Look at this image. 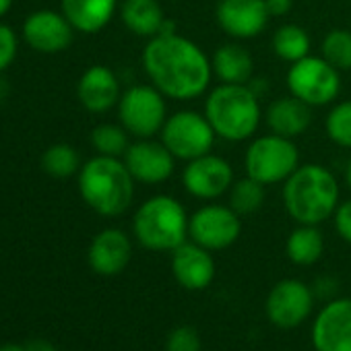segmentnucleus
Masks as SVG:
<instances>
[{
	"label": "nucleus",
	"mask_w": 351,
	"mask_h": 351,
	"mask_svg": "<svg viewBox=\"0 0 351 351\" xmlns=\"http://www.w3.org/2000/svg\"><path fill=\"white\" fill-rule=\"evenodd\" d=\"M189 213L169 195L147 199L132 217L136 242L151 252H173L189 238Z\"/></svg>",
	"instance_id": "39448f33"
},
{
	"label": "nucleus",
	"mask_w": 351,
	"mask_h": 351,
	"mask_svg": "<svg viewBox=\"0 0 351 351\" xmlns=\"http://www.w3.org/2000/svg\"><path fill=\"white\" fill-rule=\"evenodd\" d=\"M285 83L293 97L302 99L310 108H324L332 104L341 91V73L322 56L308 54L306 58L289 64Z\"/></svg>",
	"instance_id": "0eeeda50"
},
{
	"label": "nucleus",
	"mask_w": 351,
	"mask_h": 351,
	"mask_svg": "<svg viewBox=\"0 0 351 351\" xmlns=\"http://www.w3.org/2000/svg\"><path fill=\"white\" fill-rule=\"evenodd\" d=\"M134 178L124 159L95 155L79 169V193L89 209L101 217L126 213L134 201Z\"/></svg>",
	"instance_id": "7ed1b4c3"
},
{
	"label": "nucleus",
	"mask_w": 351,
	"mask_h": 351,
	"mask_svg": "<svg viewBox=\"0 0 351 351\" xmlns=\"http://www.w3.org/2000/svg\"><path fill=\"white\" fill-rule=\"evenodd\" d=\"M141 64L151 85L176 101L201 97L213 79L211 58L201 46L180 34L147 40Z\"/></svg>",
	"instance_id": "f257e3e1"
},
{
	"label": "nucleus",
	"mask_w": 351,
	"mask_h": 351,
	"mask_svg": "<svg viewBox=\"0 0 351 351\" xmlns=\"http://www.w3.org/2000/svg\"><path fill=\"white\" fill-rule=\"evenodd\" d=\"M17 48H19V44H17L15 32L9 25L0 23V73L7 71L13 64V60L17 56Z\"/></svg>",
	"instance_id": "2f4dec72"
},
{
	"label": "nucleus",
	"mask_w": 351,
	"mask_h": 351,
	"mask_svg": "<svg viewBox=\"0 0 351 351\" xmlns=\"http://www.w3.org/2000/svg\"><path fill=\"white\" fill-rule=\"evenodd\" d=\"M77 97L87 112L104 114L118 106L122 97L120 81L110 66L93 64L81 75L77 85Z\"/></svg>",
	"instance_id": "a211bd4d"
},
{
	"label": "nucleus",
	"mask_w": 351,
	"mask_h": 351,
	"mask_svg": "<svg viewBox=\"0 0 351 351\" xmlns=\"http://www.w3.org/2000/svg\"><path fill=\"white\" fill-rule=\"evenodd\" d=\"M242 234V219L230 205L207 203L189 219V236L199 246L215 252L226 250L238 242Z\"/></svg>",
	"instance_id": "9d476101"
},
{
	"label": "nucleus",
	"mask_w": 351,
	"mask_h": 351,
	"mask_svg": "<svg viewBox=\"0 0 351 351\" xmlns=\"http://www.w3.org/2000/svg\"><path fill=\"white\" fill-rule=\"evenodd\" d=\"M265 120L271 132L285 138H298L312 124V108L289 93L269 104Z\"/></svg>",
	"instance_id": "aec40b11"
},
{
	"label": "nucleus",
	"mask_w": 351,
	"mask_h": 351,
	"mask_svg": "<svg viewBox=\"0 0 351 351\" xmlns=\"http://www.w3.org/2000/svg\"><path fill=\"white\" fill-rule=\"evenodd\" d=\"M234 178L232 163L215 153L201 155L197 159L186 161V167L182 171V184L184 191L201 201H215L230 193Z\"/></svg>",
	"instance_id": "9b49d317"
},
{
	"label": "nucleus",
	"mask_w": 351,
	"mask_h": 351,
	"mask_svg": "<svg viewBox=\"0 0 351 351\" xmlns=\"http://www.w3.org/2000/svg\"><path fill=\"white\" fill-rule=\"evenodd\" d=\"M203 114L211 122L217 138L242 143L252 138L261 126V95L250 85L221 83L209 91Z\"/></svg>",
	"instance_id": "20e7f679"
},
{
	"label": "nucleus",
	"mask_w": 351,
	"mask_h": 351,
	"mask_svg": "<svg viewBox=\"0 0 351 351\" xmlns=\"http://www.w3.org/2000/svg\"><path fill=\"white\" fill-rule=\"evenodd\" d=\"M165 351H201V337L193 326H176L165 341Z\"/></svg>",
	"instance_id": "7c9ffc66"
},
{
	"label": "nucleus",
	"mask_w": 351,
	"mask_h": 351,
	"mask_svg": "<svg viewBox=\"0 0 351 351\" xmlns=\"http://www.w3.org/2000/svg\"><path fill=\"white\" fill-rule=\"evenodd\" d=\"M300 167V151L293 138L275 132L250 141L244 153V171L265 186L283 184Z\"/></svg>",
	"instance_id": "423d86ee"
},
{
	"label": "nucleus",
	"mask_w": 351,
	"mask_h": 351,
	"mask_svg": "<svg viewBox=\"0 0 351 351\" xmlns=\"http://www.w3.org/2000/svg\"><path fill=\"white\" fill-rule=\"evenodd\" d=\"M42 167L52 178H69L81 169L79 153L69 143H54L42 155Z\"/></svg>",
	"instance_id": "bb28decb"
},
{
	"label": "nucleus",
	"mask_w": 351,
	"mask_h": 351,
	"mask_svg": "<svg viewBox=\"0 0 351 351\" xmlns=\"http://www.w3.org/2000/svg\"><path fill=\"white\" fill-rule=\"evenodd\" d=\"M320 56L339 73L351 71V29H330L320 42Z\"/></svg>",
	"instance_id": "cd10ccee"
},
{
	"label": "nucleus",
	"mask_w": 351,
	"mask_h": 351,
	"mask_svg": "<svg viewBox=\"0 0 351 351\" xmlns=\"http://www.w3.org/2000/svg\"><path fill=\"white\" fill-rule=\"evenodd\" d=\"M332 219H335V230H337L339 238L345 240L347 244H351V199L339 203Z\"/></svg>",
	"instance_id": "473e14b6"
},
{
	"label": "nucleus",
	"mask_w": 351,
	"mask_h": 351,
	"mask_svg": "<svg viewBox=\"0 0 351 351\" xmlns=\"http://www.w3.org/2000/svg\"><path fill=\"white\" fill-rule=\"evenodd\" d=\"M118 118L134 138H153L167 120L165 95L153 85H132L118 101Z\"/></svg>",
	"instance_id": "1a4fd4ad"
},
{
	"label": "nucleus",
	"mask_w": 351,
	"mask_h": 351,
	"mask_svg": "<svg viewBox=\"0 0 351 351\" xmlns=\"http://www.w3.org/2000/svg\"><path fill=\"white\" fill-rule=\"evenodd\" d=\"M324 132L330 143L351 149V99L335 104L324 118Z\"/></svg>",
	"instance_id": "c756f323"
},
{
	"label": "nucleus",
	"mask_w": 351,
	"mask_h": 351,
	"mask_svg": "<svg viewBox=\"0 0 351 351\" xmlns=\"http://www.w3.org/2000/svg\"><path fill=\"white\" fill-rule=\"evenodd\" d=\"M116 9L118 0H62V15L81 34L101 32L112 21Z\"/></svg>",
	"instance_id": "4be33fe9"
},
{
	"label": "nucleus",
	"mask_w": 351,
	"mask_h": 351,
	"mask_svg": "<svg viewBox=\"0 0 351 351\" xmlns=\"http://www.w3.org/2000/svg\"><path fill=\"white\" fill-rule=\"evenodd\" d=\"M316 351H351V298L328 302L312 324Z\"/></svg>",
	"instance_id": "2eb2a0df"
},
{
	"label": "nucleus",
	"mask_w": 351,
	"mask_h": 351,
	"mask_svg": "<svg viewBox=\"0 0 351 351\" xmlns=\"http://www.w3.org/2000/svg\"><path fill=\"white\" fill-rule=\"evenodd\" d=\"M285 252L287 258L298 267H310L318 263L324 252V238L318 226L298 223V228L287 236Z\"/></svg>",
	"instance_id": "b1692460"
},
{
	"label": "nucleus",
	"mask_w": 351,
	"mask_h": 351,
	"mask_svg": "<svg viewBox=\"0 0 351 351\" xmlns=\"http://www.w3.org/2000/svg\"><path fill=\"white\" fill-rule=\"evenodd\" d=\"M13 7V0H0V17H5Z\"/></svg>",
	"instance_id": "c9c22d12"
},
{
	"label": "nucleus",
	"mask_w": 351,
	"mask_h": 351,
	"mask_svg": "<svg viewBox=\"0 0 351 351\" xmlns=\"http://www.w3.org/2000/svg\"><path fill=\"white\" fill-rule=\"evenodd\" d=\"M213 77L221 83L232 85H248L254 79V58L246 46L240 42H228L219 46L211 56Z\"/></svg>",
	"instance_id": "412c9836"
},
{
	"label": "nucleus",
	"mask_w": 351,
	"mask_h": 351,
	"mask_svg": "<svg viewBox=\"0 0 351 351\" xmlns=\"http://www.w3.org/2000/svg\"><path fill=\"white\" fill-rule=\"evenodd\" d=\"M0 351H25V347H21V345H3V347H0Z\"/></svg>",
	"instance_id": "4c0bfd02"
},
{
	"label": "nucleus",
	"mask_w": 351,
	"mask_h": 351,
	"mask_svg": "<svg viewBox=\"0 0 351 351\" xmlns=\"http://www.w3.org/2000/svg\"><path fill=\"white\" fill-rule=\"evenodd\" d=\"M267 3V11L273 17H285L289 15L291 7H293V0H265Z\"/></svg>",
	"instance_id": "72a5a7b5"
},
{
	"label": "nucleus",
	"mask_w": 351,
	"mask_h": 351,
	"mask_svg": "<svg viewBox=\"0 0 351 351\" xmlns=\"http://www.w3.org/2000/svg\"><path fill=\"white\" fill-rule=\"evenodd\" d=\"M215 138L217 134L207 116L195 110H180L167 116L159 132V141L180 161H191L211 153Z\"/></svg>",
	"instance_id": "6e6552de"
},
{
	"label": "nucleus",
	"mask_w": 351,
	"mask_h": 351,
	"mask_svg": "<svg viewBox=\"0 0 351 351\" xmlns=\"http://www.w3.org/2000/svg\"><path fill=\"white\" fill-rule=\"evenodd\" d=\"M269 19L265 0H219L215 7L219 29L236 42L258 38L267 29Z\"/></svg>",
	"instance_id": "4468645a"
},
{
	"label": "nucleus",
	"mask_w": 351,
	"mask_h": 351,
	"mask_svg": "<svg viewBox=\"0 0 351 351\" xmlns=\"http://www.w3.org/2000/svg\"><path fill=\"white\" fill-rule=\"evenodd\" d=\"M171 273L184 289L199 291L213 283L215 261L211 250L197 242H184L171 252Z\"/></svg>",
	"instance_id": "f3484780"
},
{
	"label": "nucleus",
	"mask_w": 351,
	"mask_h": 351,
	"mask_svg": "<svg viewBox=\"0 0 351 351\" xmlns=\"http://www.w3.org/2000/svg\"><path fill=\"white\" fill-rule=\"evenodd\" d=\"M314 306V291L300 279H283L275 283L267 295V316L279 328H295Z\"/></svg>",
	"instance_id": "f8f14e48"
},
{
	"label": "nucleus",
	"mask_w": 351,
	"mask_h": 351,
	"mask_svg": "<svg viewBox=\"0 0 351 351\" xmlns=\"http://www.w3.org/2000/svg\"><path fill=\"white\" fill-rule=\"evenodd\" d=\"M132 256V242L130 238L116 228H108L99 232L87 252L89 267L104 277H112L122 273Z\"/></svg>",
	"instance_id": "6ab92c4d"
},
{
	"label": "nucleus",
	"mask_w": 351,
	"mask_h": 351,
	"mask_svg": "<svg viewBox=\"0 0 351 351\" xmlns=\"http://www.w3.org/2000/svg\"><path fill=\"white\" fill-rule=\"evenodd\" d=\"M228 205L240 215V217H246V215H252L256 213L263 203H265V184L256 182L250 176H244V178L236 180L228 193Z\"/></svg>",
	"instance_id": "a878e982"
},
{
	"label": "nucleus",
	"mask_w": 351,
	"mask_h": 351,
	"mask_svg": "<svg viewBox=\"0 0 351 351\" xmlns=\"http://www.w3.org/2000/svg\"><path fill=\"white\" fill-rule=\"evenodd\" d=\"M25 351H56L52 343L44 341V339H32L27 345H23Z\"/></svg>",
	"instance_id": "f704fd0d"
},
{
	"label": "nucleus",
	"mask_w": 351,
	"mask_h": 351,
	"mask_svg": "<svg viewBox=\"0 0 351 351\" xmlns=\"http://www.w3.org/2000/svg\"><path fill=\"white\" fill-rule=\"evenodd\" d=\"M271 48L279 60L291 64L310 54L312 40L304 27H300L295 23H285L275 29V34L271 38Z\"/></svg>",
	"instance_id": "393cba45"
},
{
	"label": "nucleus",
	"mask_w": 351,
	"mask_h": 351,
	"mask_svg": "<svg viewBox=\"0 0 351 351\" xmlns=\"http://www.w3.org/2000/svg\"><path fill=\"white\" fill-rule=\"evenodd\" d=\"M122 159L132 173V178L147 186L163 184L171 178L176 167V157L161 141L153 138H136L128 145Z\"/></svg>",
	"instance_id": "ddd939ff"
},
{
	"label": "nucleus",
	"mask_w": 351,
	"mask_h": 351,
	"mask_svg": "<svg viewBox=\"0 0 351 351\" xmlns=\"http://www.w3.org/2000/svg\"><path fill=\"white\" fill-rule=\"evenodd\" d=\"M345 182H347V189L351 191V159L347 161V167H345Z\"/></svg>",
	"instance_id": "e433bc0d"
},
{
	"label": "nucleus",
	"mask_w": 351,
	"mask_h": 351,
	"mask_svg": "<svg viewBox=\"0 0 351 351\" xmlns=\"http://www.w3.org/2000/svg\"><path fill=\"white\" fill-rule=\"evenodd\" d=\"M339 182L335 173L320 163H300L283 182V207L302 226H320L339 207Z\"/></svg>",
	"instance_id": "f03ea898"
},
{
	"label": "nucleus",
	"mask_w": 351,
	"mask_h": 351,
	"mask_svg": "<svg viewBox=\"0 0 351 351\" xmlns=\"http://www.w3.org/2000/svg\"><path fill=\"white\" fill-rule=\"evenodd\" d=\"M120 19L130 34L151 40L159 36L167 17L159 0H122Z\"/></svg>",
	"instance_id": "5701e85b"
},
{
	"label": "nucleus",
	"mask_w": 351,
	"mask_h": 351,
	"mask_svg": "<svg viewBox=\"0 0 351 351\" xmlns=\"http://www.w3.org/2000/svg\"><path fill=\"white\" fill-rule=\"evenodd\" d=\"M91 145L97 155L122 157L128 149V132L122 124H99L91 132Z\"/></svg>",
	"instance_id": "c85d7f7f"
},
{
	"label": "nucleus",
	"mask_w": 351,
	"mask_h": 351,
	"mask_svg": "<svg viewBox=\"0 0 351 351\" xmlns=\"http://www.w3.org/2000/svg\"><path fill=\"white\" fill-rule=\"evenodd\" d=\"M23 38L36 52L58 54L73 44L75 27L62 13L36 11L23 23Z\"/></svg>",
	"instance_id": "dca6fc26"
}]
</instances>
